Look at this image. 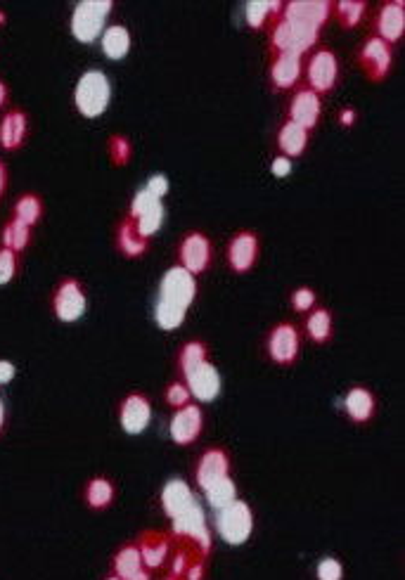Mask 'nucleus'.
Instances as JSON below:
<instances>
[{
    "label": "nucleus",
    "instance_id": "f704fd0d",
    "mask_svg": "<svg viewBox=\"0 0 405 580\" xmlns=\"http://www.w3.org/2000/svg\"><path fill=\"white\" fill-rule=\"evenodd\" d=\"M332 15L337 17V22L344 29L351 31L360 27V22L368 15V3H363V0H337V3H332Z\"/></svg>",
    "mask_w": 405,
    "mask_h": 580
},
{
    "label": "nucleus",
    "instance_id": "c85d7f7f",
    "mask_svg": "<svg viewBox=\"0 0 405 580\" xmlns=\"http://www.w3.org/2000/svg\"><path fill=\"white\" fill-rule=\"evenodd\" d=\"M100 45L107 60H112V62L124 60V57L131 53V45H133L131 31H128L126 24H109V27L102 31Z\"/></svg>",
    "mask_w": 405,
    "mask_h": 580
},
{
    "label": "nucleus",
    "instance_id": "c9c22d12",
    "mask_svg": "<svg viewBox=\"0 0 405 580\" xmlns=\"http://www.w3.org/2000/svg\"><path fill=\"white\" fill-rule=\"evenodd\" d=\"M164 216H166L164 202H159V199H157V202L147 206L143 214H140L138 218H133V221H135V228H138L140 235H143L145 240H152V237L157 235L159 230H162Z\"/></svg>",
    "mask_w": 405,
    "mask_h": 580
},
{
    "label": "nucleus",
    "instance_id": "4c0bfd02",
    "mask_svg": "<svg viewBox=\"0 0 405 580\" xmlns=\"http://www.w3.org/2000/svg\"><path fill=\"white\" fill-rule=\"evenodd\" d=\"M107 152H109V161H112V166L124 169V166H128V161H131V157H133L131 138H128V135H124V133L109 135Z\"/></svg>",
    "mask_w": 405,
    "mask_h": 580
},
{
    "label": "nucleus",
    "instance_id": "f8f14e48",
    "mask_svg": "<svg viewBox=\"0 0 405 580\" xmlns=\"http://www.w3.org/2000/svg\"><path fill=\"white\" fill-rule=\"evenodd\" d=\"M306 81L313 93H318L320 98L327 93H332L334 86L339 81V60L330 48H320L308 57L306 64Z\"/></svg>",
    "mask_w": 405,
    "mask_h": 580
},
{
    "label": "nucleus",
    "instance_id": "9d476101",
    "mask_svg": "<svg viewBox=\"0 0 405 580\" xmlns=\"http://www.w3.org/2000/svg\"><path fill=\"white\" fill-rule=\"evenodd\" d=\"M211 261H214V247H211L209 237L202 230L185 232L183 240L178 244V266L197 277L207 273Z\"/></svg>",
    "mask_w": 405,
    "mask_h": 580
},
{
    "label": "nucleus",
    "instance_id": "3c124183",
    "mask_svg": "<svg viewBox=\"0 0 405 580\" xmlns=\"http://www.w3.org/2000/svg\"><path fill=\"white\" fill-rule=\"evenodd\" d=\"M131 580H154V573L150 569H145V566H143V569L135 573V576Z\"/></svg>",
    "mask_w": 405,
    "mask_h": 580
},
{
    "label": "nucleus",
    "instance_id": "ea45409f",
    "mask_svg": "<svg viewBox=\"0 0 405 580\" xmlns=\"http://www.w3.org/2000/svg\"><path fill=\"white\" fill-rule=\"evenodd\" d=\"M289 304H292L294 313L306 315V313H311L315 306H318V294H315L313 287H306V285L297 287L292 292V296H289Z\"/></svg>",
    "mask_w": 405,
    "mask_h": 580
},
{
    "label": "nucleus",
    "instance_id": "8fccbe9b",
    "mask_svg": "<svg viewBox=\"0 0 405 580\" xmlns=\"http://www.w3.org/2000/svg\"><path fill=\"white\" fill-rule=\"evenodd\" d=\"M5 422H8V410H5V401L3 396H0V436H3L5 431Z\"/></svg>",
    "mask_w": 405,
    "mask_h": 580
},
{
    "label": "nucleus",
    "instance_id": "6ab92c4d",
    "mask_svg": "<svg viewBox=\"0 0 405 580\" xmlns=\"http://www.w3.org/2000/svg\"><path fill=\"white\" fill-rule=\"evenodd\" d=\"M183 382L188 384L190 396L199 403H214L216 398L221 396V389H223L221 372H218V367L211 363V360H207L204 365H199L197 370H192Z\"/></svg>",
    "mask_w": 405,
    "mask_h": 580
},
{
    "label": "nucleus",
    "instance_id": "a18cd8bd",
    "mask_svg": "<svg viewBox=\"0 0 405 580\" xmlns=\"http://www.w3.org/2000/svg\"><path fill=\"white\" fill-rule=\"evenodd\" d=\"M15 377H17V365L12 363V360L0 358V386L10 384Z\"/></svg>",
    "mask_w": 405,
    "mask_h": 580
},
{
    "label": "nucleus",
    "instance_id": "a878e982",
    "mask_svg": "<svg viewBox=\"0 0 405 580\" xmlns=\"http://www.w3.org/2000/svg\"><path fill=\"white\" fill-rule=\"evenodd\" d=\"M114 242H117L119 254L126 256V259H140L150 249V240L140 235L138 228H135V221L128 216L119 221L117 232H114Z\"/></svg>",
    "mask_w": 405,
    "mask_h": 580
},
{
    "label": "nucleus",
    "instance_id": "0eeeda50",
    "mask_svg": "<svg viewBox=\"0 0 405 580\" xmlns=\"http://www.w3.org/2000/svg\"><path fill=\"white\" fill-rule=\"evenodd\" d=\"M318 38H320L318 29L289 22L285 17H280L275 24H270V45H273V53L304 55L306 50H311L313 45L318 43Z\"/></svg>",
    "mask_w": 405,
    "mask_h": 580
},
{
    "label": "nucleus",
    "instance_id": "37998d69",
    "mask_svg": "<svg viewBox=\"0 0 405 580\" xmlns=\"http://www.w3.org/2000/svg\"><path fill=\"white\" fill-rule=\"evenodd\" d=\"M145 190L150 192L152 197H157V199H164L166 195H169V190H171L169 176H166V173H154V176L147 178V185H145Z\"/></svg>",
    "mask_w": 405,
    "mask_h": 580
},
{
    "label": "nucleus",
    "instance_id": "5fc2aeb1",
    "mask_svg": "<svg viewBox=\"0 0 405 580\" xmlns=\"http://www.w3.org/2000/svg\"><path fill=\"white\" fill-rule=\"evenodd\" d=\"M3 22H5V12L0 10V24H3Z\"/></svg>",
    "mask_w": 405,
    "mask_h": 580
},
{
    "label": "nucleus",
    "instance_id": "ddd939ff",
    "mask_svg": "<svg viewBox=\"0 0 405 580\" xmlns=\"http://www.w3.org/2000/svg\"><path fill=\"white\" fill-rule=\"evenodd\" d=\"M135 545H138L140 557H143L145 569H150L152 573L166 569L169 564L173 545L176 540L169 531H159V528H147V531H140L138 538H133Z\"/></svg>",
    "mask_w": 405,
    "mask_h": 580
},
{
    "label": "nucleus",
    "instance_id": "5701e85b",
    "mask_svg": "<svg viewBox=\"0 0 405 580\" xmlns=\"http://www.w3.org/2000/svg\"><path fill=\"white\" fill-rule=\"evenodd\" d=\"M301 74H304L301 55L273 53V57H270L268 76L275 90H292L301 81Z\"/></svg>",
    "mask_w": 405,
    "mask_h": 580
},
{
    "label": "nucleus",
    "instance_id": "4be33fe9",
    "mask_svg": "<svg viewBox=\"0 0 405 580\" xmlns=\"http://www.w3.org/2000/svg\"><path fill=\"white\" fill-rule=\"evenodd\" d=\"M344 415L349 417V422L358 424H370L377 415V396L370 386L353 384L349 391L344 393Z\"/></svg>",
    "mask_w": 405,
    "mask_h": 580
},
{
    "label": "nucleus",
    "instance_id": "412c9836",
    "mask_svg": "<svg viewBox=\"0 0 405 580\" xmlns=\"http://www.w3.org/2000/svg\"><path fill=\"white\" fill-rule=\"evenodd\" d=\"M320 116H323V98L318 93H313L311 88H299L294 93L292 102H289L287 119L311 133L320 124Z\"/></svg>",
    "mask_w": 405,
    "mask_h": 580
},
{
    "label": "nucleus",
    "instance_id": "2eb2a0df",
    "mask_svg": "<svg viewBox=\"0 0 405 580\" xmlns=\"http://www.w3.org/2000/svg\"><path fill=\"white\" fill-rule=\"evenodd\" d=\"M230 472H233V455H230V450L223 446H211L197 457L195 486L204 493L209 486H214L216 481L230 476Z\"/></svg>",
    "mask_w": 405,
    "mask_h": 580
},
{
    "label": "nucleus",
    "instance_id": "393cba45",
    "mask_svg": "<svg viewBox=\"0 0 405 580\" xmlns=\"http://www.w3.org/2000/svg\"><path fill=\"white\" fill-rule=\"evenodd\" d=\"M81 500L90 512H105L117 500V483L105 474H95L81 486Z\"/></svg>",
    "mask_w": 405,
    "mask_h": 580
},
{
    "label": "nucleus",
    "instance_id": "20e7f679",
    "mask_svg": "<svg viewBox=\"0 0 405 580\" xmlns=\"http://www.w3.org/2000/svg\"><path fill=\"white\" fill-rule=\"evenodd\" d=\"M112 0H81L76 3L69 19V31L79 43H95L107 29V19L112 15Z\"/></svg>",
    "mask_w": 405,
    "mask_h": 580
},
{
    "label": "nucleus",
    "instance_id": "b1692460",
    "mask_svg": "<svg viewBox=\"0 0 405 580\" xmlns=\"http://www.w3.org/2000/svg\"><path fill=\"white\" fill-rule=\"evenodd\" d=\"M29 135V116L24 109H5L0 114V147L5 152H15L24 147Z\"/></svg>",
    "mask_w": 405,
    "mask_h": 580
},
{
    "label": "nucleus",
    "instance_id": "09e8293b",
    "mask_svg": "<svg viewBox=\"0 0 405 580\" xmlns=\"http://www.w3.org/2000/svg\"><path fill=\"white\" fill-rule=\"evenodd\" d=\"M8 100H10V88H8V83L0 79V109H5Z\"/></svg>",
    "mask_w": 405,
    "mask_h": 580
},
{
    "label": "nucleus",
    "instance_id": "a211bd4d",
    "mask_svg": "<svg viewBox=\"0 0 405 580\" xmlns=\"http://www.w3.org/2000/svg\"><path fill=\"white\" fill-rule=\"evenodd\" d=\"M282 17L320 31L330 22L332 3L330 0H289L282 8Z\"/></svg>",
    "mask_w": 405,
    "mask_h": 580
},
{
    "label": "nucleus",
    "instance_id": "473e14b6",
    "mask_svg": "<svg viewBox=\"0 0 405 580\" xmlns=\"http://www.w3.org/2000/svg\"><path fill=\"white\" fill-rule=\"evenodd\" d=\"M12 218L27 223L29 228H34V225L41 223V218H43L41 195H36V192H22V195L15 199V204H12Z\"/></svg>",
    "mask_w": 405,
    "mask_h": 580
},
{
    "label": "nucleus",
    "instance_id": "4468645a",
    "mask_svg": "<svg viewBox=\"0 0 405 580\" xmlns=\"http://www.w3.org/2000/svg\"><path fill=\"white\" fill-rule=\"evenodd\" d=\"M261 254V237L254 230H237L225 249V261L235 275H247Z\"/></svg>",
    "mask_w": 405,
    "mask_h": 580
},
{
    "label": "nucleus",
    "instance_id": "aec40b11",
    "mask_svg": "<svg viewBox=\"0 0 405 580\" xmlns=\"http://www.w3.org/2000/svg\"><path fill=\"white\" fill-rule=\"evenodd\" d=\"M159 502H162V512L164 517L173 521L178 517H183L188 509L197 505V495L190 488V483L185 479H169L164 483L162 495H159Z\"/></svg>",
    "mask_w": 405,
    "mask_h": 580
},
{
    "label": "nucleus",
    "instance_id": "de8ad7c7",
    "mask_svg": "<svg viewBox=\"0 0 405 580\" xmlns=\"http://www.w3.org/2000/svg\"><path fill=\"white\" fill-rule=\"evenodd\" d=\"M8 190V169H5V161L0 159V197Z\"/></svg>",
    "mask_w": 405,
    "mask_h": 580
},
{
    "label": "nucleus",
    "instance_id": "39448f33",
    "mask_svg": "<svg viewBox=\"0 0 405 580\" xmlns=\"http://www.w3.org/2000/svg\"><path fill=\"white\" fill-rule=\"evenodd\" d=\"M50 308H53L55 320L64 322V325H72L83 318L88 308V296L79 277L67 275L57 282L53 296H50Z\"/></svg>",
    "mask_w": 405,
    "mask_h": 580
},
{
    "label": "nucleus",
    "instance_id": "7ed1b4c3",
    "mask_svg": "<svg viewBox=\"0 0 405 580\" xmlns=\"http://www.w3.org/2000/svg\"><path fill=\"white\" fill-rule=\"evenodd\" d=\"M214 528L225 545L240 547L249 543L254 533V509L247 500L237 498L223 509H216Z\"/></svg>",
    "mask_w": 405,
    "mask_h": 580
},
{
    "label": "nucleus",
    "instance_id": "dca6fc26",
    "mask_svg": "<svg viewBox=\"0 0 405 580\" xmlns=\"http://www.w3.org/2000/svg\"><path fill=\"white\" fill-rule=\"evenodd\" d=\"M204 431V410L199 403H188L185 408L173 410L169 434L171 441L180 448L195 446Z\"/></svg>",
    "mask_w": 405,
    "mask_h": 580
},
{
    "label": "nucleus",
    "instance_id": "72a5a7b5",
    "mask_svg": "<svg viewBox=\"0 0 405 580\" xmlns=\"http://www.w3.org/2000/svg\"><path fill=\"white\" fill-rule=\"evenodd\" d=\"M29 244H31V228L27 223L17 221V218L5 221L3 230H0V247L15 251V254H22Z\"/></svg>",
    "mask_w": 405,
    "mask_h": 580
},
{
    "label": "nucleus",
    "instance_id": "f03ea898",
    "mask_svg": "<svg viewBox=\"0 0 405 580\" xmlns=\"http://www.w3.org/2000/svg\"><path fill=\"white\" fill-rule=\"evenodd\" d=\"M112 102V81L100 69H88L74 86V107L83 119H100Z\"/></svg>",
    "mask_w": 405,
    "mask_h": 580
},
{
    "label": "nucleus",
    "instance_id": "bb28decb",
    "mask_svg": "<svg viewBox=\"0 0 405 580\" xmlns=\"http://www.w3.org/2000/svg\"><path fill=\"white\" fill-rule=\"evenodd\" d=\"M143 557H140V550L138 545H135V540H126V543H121L117 550L112 552V557H109V573H114V576L121 578V580H131L135 573L143 569Z\"/></svg>",
    "mask_w": 405,
    "mask_h": 580
},
{
    "label": "nucleus",
    "instance_id": "1a4fd4ad",
    "mask_svg": "<svg viewBox=\"0 0 405 580\" xmlns=\"http://www.w3.org/2000/svg\"><path fill=\"white\" fill-rule=\"evenodd\" d=\"M356 60L363 74L368 76V81L382 83L391 74V67H394V48L384 43L382 38L368 36L358 45Z\"/></svg>",
    "mask_w": 405,
    "mask_h": 580
},
{
    "label": "nucleus",
    "instance_id": "6e6552de",
    "mask_svg": "<svg viewBox=\"0 0 405 580\" xmlns=\"http://www.w3.org/2000/svg\"><path fill=\"white\" fill-rule=\"evenodd\" d=\"M171 536L180 540V543L195 545L204 554H211V547H214V536H211L207 517H204V507L199 502L188 509L183 517L171 521Z\"/></svg>",
    "mask_w": 405,
    "mask_h": 580
},
{
    "label": "nucleus",
    "instance_id": "cd10ccee",
    "mask_svg": "<svg viewBox=\"0 0 405 580\" xmlns=\"http://www.w3.org/2000/svg\"><path fill=\"white\" fill-rule=\"evenodd\" d=\"M211 360V348L204 339H190L178 348L176 353V370L178 377L185 379L192 370H197L199 365H204Z\"/></svg>",
    "mask_w": 405,
    "mask_h": 580
},
{
    "label": "nucleus",
    "instance_id": "7c9ffc66",
    "mask_svg": "<svg viewBox=\"0 0 405 580\" xmlns=\"http://www.w3.org/2000/svg\"><path fill=\"white\" fill-rule=\"evenodd\" d=\"M285 3L280 0H249L244 5V19L254 31H261L266 24H275L282 17Z\"/></svg>",
    "mask_w": 405,
    "mask_h": 580
},
{
    "label": "nucleus",
    "instance_id": "2f4dec72",
    "mask_svg": "<svg viewBox=\"0 0 405 580\" xmlns=\"http://www.w3.org/2000/svg\"><path fill=\"white\" fill-rule=\"evenodd\" d=\"M304 332L308 341H313V344H318V346L330 344V339L334 334V318H332L330 308L315 306L311 313H306Z\"/></svg>",
    "mask_w": 405,
    "mask_h": 580
},
{
    "label": "nucleus",
    "instance_id": "79ce46f5",
    "mask_svg": "<svg viewBox=\"0 0 405 580\" xmlns=\"http://www.w3.org/2000/svg\"><path fill=\"white\" fill-rule=\"evenodd\" d=\"M17 270H19V254L0 247V287L10 285V282L15 280Z\"/></svg>",
    "mask_w": 405,
    "mask_h": 580
},
{
    "label": "nucleus",
    "instance_id": "603ef678",
    "mask_svg": "<svg viewBox=\"0 0 405 580\" xmlns=\"http://www.w3.org/2000/svg\"><path fill=\"white\" fill-rule=\"evenodd\" d=\"M159 580H183V578H180V576H176V573L166 571V573H164V576H162V578H159Z\"/></svg>",
    "mask_w": 405,
    "mask_h": 580
},
{
    "label": "nucleus",
    "instance_id": "9b49d317",
    "mask_svg": "<svg viewBox=\"0 0 405 580\" xmlns=\"http://www.w3.org/2000/svg\"><path fill=\"white\" fill-rule=\"evenodd\" d=\"M119 427L128 436L145 434L152 422V401L143 391H128L117 405Z\"/></svg>",
    "mask_w": 405,
    "mask_h": 580
},
{
    "label": "nucleus",
    "instance_id": "58836bf2",
    "mask_svg": "<svg viewBox=\"0 0 405 580\" xmlns=\"http://www.w3.org/2000/svg\"><path fill=\"white\" fill-rule=\"evenodd\" d=\"M190 398H192V396H190L188 384H185L183 379H180V377L171 379V382L164 386V403L169 405V408H173V410L185 408V405L192 403Z\"/></svg>",
    "mask_w": 405,
    "mask_h": 580
},
{
    "label": "nucleus",
    "instance_id": "c03bdc74",
    "mask_svg": "<svg viewBox=\"0 0 405 580\" xmlns=\"http://www.w3.org/2000/svg\"><path fill=\"white\" fill-rule=\"evenodd\" d=\"M270 171H273L275 178H287L289 173H292V159H287V157H282V154H278V157L273 159V166H270Z\"/></svg>",
    "mask_w": 405,
    "mask_h": 580
},
{
    "label": "nucleus",
    "instance_id": "e433bc0d",
    "mask_svg": "<svg viewBox=\"0 0 405 580\" xmlns=\"http://www.w3.org/2000/svg\"><path fill=\"white\" fill-rule=\"evenodd\" d=\"M204 500H207V505L214 509H223L225 505H230V502L237 500V483L233 476H225V479L216 481L214 486H209L207 491H204Z\"/></svg>",
    "mask_w": 405,
    "mask_h": 580
},
{
    "label": "nucleus",
    "instance_id": "49530a36",
    "mask_svg": "<svg viewBox=\"0 0 405 580\" xmlns=\"http://www.w3.org/2000/svg\"><path fill=\"white\" fill-rule=\"evenodd\" d=\"M339 124L346 126V128H351L353 124H356V109L353 107H346L339 112Z\"/></svg>",
    "mask_w": 405,
    "mask_h": 580
},
{
    "label": "nucleus",
    "instance_id": "864d4df0",
    "mask_svg": "<svg viewBox=\"0 0 405 580\" xmlns=\"http://www.w3.org/2000/svg\"><path fill=\"white\" fill-rule=\"evenodd\" d=\"M102 580H121V578H117V576H114V573H107V576H105V578H102Z\"/></svg>",
    "mask_w": 405,
    "mask_h": 580
},
{
    "label": "nucleus",
    "instance_id": "c756f323",
    "mask_svg": "<svg viewBox=\"0 0 405 580\" xmlns=\"http://www.w3.org/2000/svg\"><path fill=\"white\" fill-rule=\"evenodd\" d=\"M308 140H311V133H308L306 128L297 126L289 119L282 121V126L278 131V147H280L282 157H287V159L301 157V154L306 152Z\"/></svg>",
    "mask_w": 405,
    "mask_h": 580
},
{
    "label": "nucleus",
    "instance_id": "423d86ee",
    "mask_svg": "<svg viewBox=\"0 0 405 580\" xmlns=\"http://www.w3.org/2000/svg\"><path fill=\"white\" fill-rule=\"evenodd\" d=\"M266 356L273 365L292 367L301 356V330L292 320H280L266 332Z\"/></svg>",
    "mask_w": 405,
    "mask_h": 580
},
{
    "label": "nucleus",
    "instance_id": "f3484780",
    "mask_svg": "<svg viewBox=\"0 0 405 580\" xmlns=\"http://www.w3.org/2000/svg\"><path fill=\"white\" fill-rule=\"evenodd\" d=\"M405 34V5L401 0H384L377 8L375 15V34L384 43L394 48L396 43L403 41Z\"/></svg>",
    "mask_w": 405,
    "mask_h": 580
},
{
    "label": "nucleus",
    "instance_id": "a19ab883",
    "mask_svg": "<svg viewBox=\"0 0 405 580\" xmlns=\"http://www.w3.org/2000/svg\"><path fill=\"white\" fill-rule=\"evenodd\" d=\"M346 571L342 559L337 557H320L315 564V580H344Z\"/></svg>",
    "mask_w": 405,
    "mask_h": 580
},
{
    "label": "nucleus",
    "instance_id": "f257e3e1",
    "mask_svg": "<svg viewBox=\"0 0 405 580\" xmlns=\"http://www.w3.org/2000/svg\"><path fill=\"white\" fill-rule=\"evenodd\" d=\"M197 299V280L188 270L171 266L159 282V294L154 301V322L159 330L173 332L185 322L188 308Z\"/></svg>",
    "mask_w": 405,
    "mask_h": 580
}]
</instances>
